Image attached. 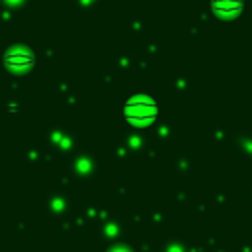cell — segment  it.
Instances as JSON below:
<instances>
[{"instance_id": "6da1fadb", "label": "cell", "mask_w": 252, "mask_h": 252, "mask_svg": "<svg viewBox=\"0 0 252 252\" xmlns=\"http://www.w3.org/2000/svg\"><path fill=\"white\" fill-rule=\"evenodd\" d=\"M158 114V102L148 94H132L124 102V116L130 122H148Z\"/></svg>"}, {"instance_id": "7a4b0ae2", "label": "cell", "mask_w": 252, "mask_h": 252, "mask_svg": "<svg viewBox=\"0 0 252 252\" xmlns=\"http://www.w3.org/2000/svg\"><path fill=\"white\" fill-rule=\"evenodd\" d=\"M33 61H35V57L28 49H10L4 55V63L10 65V67H18V69L20 67H30V65H33Z\"/></svg>"}]
</instances>
